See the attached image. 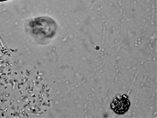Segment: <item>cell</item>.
<instances>
[{"label":"cell","instance_id":"1","mask_svg":"<svg viewBox=\"0 0 157 118\" xmlns=\"http://www.w3.org/2000/svg\"><path fill=\"white\" fill-rule=\"evenodd\" d=\"M33 25L34 33L39 38V40L50 39L56 34L57 24L55 21L49 17H38L35 19Z\"/></svg>","mask_w":157,"mask_h":118},{"label":"cell","instance_id":"2","mask_svg":"<svg viewBox=\"0 0 157 118\" xmlns=\"http://www.w3.org/2000/svg\"><path fill=\"white\" fill-rule=\"evenodd\" d=\"M130 106V102L127 96L123 95L116 97L111 104V107L116 113L122 114L125 113Z\"/></svg>","mask_w":157,"mask_h":118},{"label":"cell","instance_id":"3","mask_svg":"<svg viewBox=\"0 0 157 118\" xmlns=\"http://www.w3.org/2000/svg\"><path fill=\"white\" fill-rule=\"evenodd\" d=\"M4 0H0V1H2Z\"/></svg>","mask_w":157,"mask_h":118}]
</instances>
